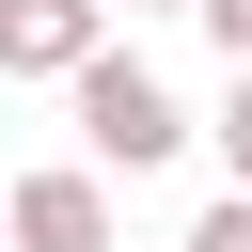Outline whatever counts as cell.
I'll return each mask as SVG.
<instances>
[{"label":"cell","mask_w":252,"mask_h":252,"mask_svg":"<svg viewBox=\"0 0 252 252\" xmlns=\"http://www.w3.org/2000/svg\"><path fill=\"white\" fill-rule=\"evenodd\" d=\"M63 94H79V158H94V173H158V158L189 142V110H173L126 47H79V63H63Z\"/></svg>","instance_id":"1"},{"label":"cell","mask_w":252,"mask_h":252,"mask_svg":"<svg viewBox=\"0 0 252 252\" xmlns=\"http://www.w3.org/2000/svg\"><path fill=\"white\" fill-rule=\"evenodd\" d=\"M0 236H16V252H110V173H94V158L0 173Z\"/></svg>","instance_id":"2"},{"label":"cell","mask_w":252,"mask_h":252,"mask_svg":"<svg viewBox=\"0 0 252 252\" xmlns=\"http://www.w3.org/2000/svg\"><path fill=\"white\" fill-rule=\"evenodd\" d=\"M79 47H110V0H0V79H63Z\"/></svg>","instance_id":"3"},{"label":"cell","mask_w":252,"mask_h":252,"mask_svg":"<svg viewBox=\"0 0 252 252\" xmlns=\"http://www.w3.org/2000/svg\"><path fill=\"white\" fill-rule=\"evenodd\" d=\"M189 252H252V189H220V205L189 220Z\"/></svg>","instance_id":"4"},{"label":"cell","mask_w":252,"mask_h":252,"mask_svg":"<svg viewBox=\"0 0 252 252\" xmlns=\"http://www.w3.org/2000/svg\"><path fill=\"white\" fill-rule=\"evenodd\" d=\"M220 173L252 189V63H236V94H220Z\"/></svg>","instance_id":"5"},{"label":"cell","mask_w":252,"mask_h":252,"mask_svg":"<svg viewBox=\"0 0 252 252\" xmlns=\"http://www.w3.org/2000/svg\"><path fill=\"white\" fill-rule=\"evenodd\" d=\"M189 16H205V47H220V63H252V0H189Z\"/></svg>","instance_id":"6"},{"label":"cell","mask_w":252,"mask_h":252,"mask_svg":"<svg viewBox=\"0 0 252 252\" xmlns=\"http://www.w3.org/2000/svg\"><path fill=\"white\" fill-rule=\"evenodd\" d=\"M126 16H189V0H126Z\"/></svg>","instance_id":"7"}]
</instances>
